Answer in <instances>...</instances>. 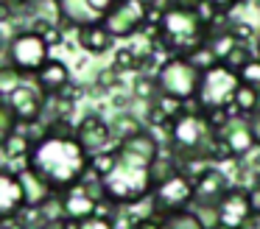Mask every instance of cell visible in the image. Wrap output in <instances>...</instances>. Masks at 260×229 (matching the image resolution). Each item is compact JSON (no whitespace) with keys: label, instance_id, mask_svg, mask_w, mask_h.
I'll use <instances>...</instances> for the list:
<instances>
[{"label":"cell","instance_id":"obj_26","mask_svg":"<svg viewBox=\"0 0 260 229\" xmlns=\"http://www.w3.org/2000/svg\"><path fill=\"white\" fill-rule=\"evenodd\" d=\"M190 210L196 212V218L204 223V229H215V226H221V212H218V204H193Z\"/></svg>","mask_w":260,"mask_h":229},{"label":"cell","instance_id":"obj_29","mask_svg":"<svg viewBox=\"0 0 260 229\" xmlns=\"http://www.w3.org/2000/svg\"><path fill=\"white\" fill-rule=\"evenodd\" d=\"M235 45H238V39L232 37L230 31H224V34H218V37H213V39H210V48L215 50V56H218L221 61H224V56L230 53V50L235 48Z\"/></svg>","mask_w":260,"mask_h":229},{"label":"cell","instance_id":"obj_45","mask_svg":"<svg viewBox=\"0 0 260 229\" xmlns=\"http://www.w3.org/2000/svg\"><path fill=\"white\" fill-rule=\"evenodd\" d=\"M254 53H257V59H260V37H257V45H254Z\"/></svg>","mask_w":260,"mask_h":229},{"label":"cell","instance_id":"obj_47","mask_svg":"<svg viewBox=\"0 0 260 229\" xmlns=\"http://www.w3.org/2000/svg\"><path fill=\"white\" fill-rule=\"evenodd\" d=\"M118 3H132V0H118Z\"/></svg>","mask_w":260,"mask_h":229},{"label":"cell","instance_id":"obj_33","mask_svg":"<svg viewBox=\"0 0 260 229\" xmlns=\"http://www.w3.org/2000/svg\"><path fill=\"white\" fill-rule=\"evenodd\" d=\"M79 229H118L115 218H104V215H90L79 223Z\"/></svg>","mask_w":260,"mask_h":229},{"label":"cell","instance_id":"obj_1","mask_svg":"<svg viewBox=\"0 0 260 229\" xmlns=\"http://www.w3.org/2000/svg\"><path fill=\"white\" fill-rule=\"evenodd\" d=\"M90 159L92 156L76 140V132H48L34 143L28 165L62 195L90 176Z\"/></svg>","mask_w":260,"mask_h":229},{"label":"cell","instance_id":"obj_27","mask_svg":"<svg viewBox=\"0 0 260 229\" xmlns=\"http://www.w3.org/2000/svg\"><path fill=\"white\" fill-rule=\"evenodd\" d=\"M112 67L118 73H135L137 70V50L132 48H118L112 56Z\"/></svg>","mask_w":260,"mask_h":229},{"label":"cell","instance_id":"obj_4","mask_svg":"<svg viewBox=\"0 0 260 229\" xmlns=\"http://www.w3.org/2000/svg\"><path fill=\"white\" fill-rule=\"evenodd\" d=\"M196 201V182L193 176H187L185 171H176L174 176H168L165 182H159L154 187L151 199H148V212L154 215H171L193 207Z\"/></svg>","mask_w":260,"mask_h":229},{"label":"cell","instance_id":"obj_25","mask_svg":"<svg viewBox=\"0 0 260 229\" xmlns=\"http://www.w3.org/2000/svg\"><path fill=\"white\" fill-rule=\"evenodd\" d=\"M168 221L171 229H204V223L196 218V212L187 207V210H179V212H171V215H162Z\"/></svg>","mask_w":260,"mask_h":229},{"label":"cell","instance_id":"obj_24","mask_svg":"<svg viewBox=\"0 0 260 229\" xmlns=\"http://www.w3.org/2000/svg\"><path fill=\"white\" fill-rule=\"evenodd\" d=\"M17 128H20V120H17V115H14V109L9 106L6 98H0V145L6 143Z\"/></svg>","mask_w":260,"mask_h":229},{"label":"cell","instance_id":"obj_36","mask_svg":"<svg viewBox=\"0 0 260 229\" xmlns=\"http://www.w3.org/2000/svg\"><path fill=\"white\" fill-rule=\"evenodd\" d=\"M210 6H215L218 9V14H230L232 9H238L241 3H246V0H207Z\"/></svg>","mask_w":260,"mask_h":229},{"label":"cell","instance_id":"obj_43","mask_svg":"<svg viewBox=\"0 0 260 229\" xmlns=\"http://www.w3.org/2000/svg\"><path fill=\"white\" fill-rule=\"evenodd\" d=\"M0 28H3V25H0ZM6 45H9V37H6V34H0V50H3V53H6Z\"/></svg>","mask_w":260,"mask_h":229},{"label":"cell","instance_id":"obj_21","mask_svg":"<svg viewBox=\"0 0 260 229\" xmlns=\"http://www.w3.org/2000/svg\"><path fill=\"white\" fill-rule=\"evenodd\" d=\"M185 59L190 61V64L196 67L199 73H207V70H213V67L221 64V59L215 56V50L210 48V42H204V45H199V48H193L190 53L185 56Z\"/></svg>","mask_w":260,"mask_h":229},{"label":"cell","instance_id":"obj_13","mask_svg":"<svg viewBox=\"0 0 260 229\" xmlns=\"http://www.w3.org/2000/svg\"><path fill=\"white\" fill-rule=\"evenodd\" d=\"M20 182H23V193H25V210H42L48 201L56 195V190L40 176L31 165L20 168Z\"/></svg>","mask_w":260,"mask_h":229},{"label":"cell","instance_id":"obj_42","mask_svg":"<svg viewBox=\"0 0 260 229\" xmlns=\"http://www.w3.org/2000/svg\"><path fill=\"white\" fill-rule=\"evenodd\" d=\"M112 104H115V106H118V109H120V112H126V106H129V98H126V95H123V92H120V95H115V98H112Z\"/></svg>","mask_w":260,"mask_h":229},{"label":"cell","instance_id":"obj_23","mask_svg":"<svg viewBox=\"0 0 260 229\" xmlns=\"http://www.w3.org/2000/svg\"><path fill=\"white\" fill-rule=\"evenodd\" d=\"M254 56H257V53H254V50H252V48H249V45H246V42H238V45H235V48H232V50H230V53H226V56H224V61H221V64H226V67H230V70H235V73H241V70H243V67H246V64H249V61H252V59H254Z\"/></svg>","mask_w":260,"mask_h":229},{"label":"cell","instance_id":"obj_17","mask_svg":"<svg viewBox=\"0 0 260 229\" xmlns=\"http://www.w3.org/2000/svg\"><path fill=\"white\" fill-rule=\"evenodd\" d=\"M232 106H235L238 115H243V117L257 115V112H260V89L257 87H249V84H241V87L235 89Z\"/></svg>","mask_w":260,"mask_h":229},{"label":"cell","instance_id":"obj_20","mask_svg":"<svg viewBox=\"0 0 260 229\" xmlns=\"http://www.w3.org/2000/svg\"><path fill=\"white\" fill-rule=\"evenodd\" d=\"M115 165H118V145L101 151V154H92V159H90V176H95L98 182H104V179L115 171Z\"/></svg>","mask_w":260,"mask_h":229},{"label":"cell","instance_id":"obj_2","mask_svg":"<svg viewBox=\"0 0 260 229\" xmlns=\"http://www.w3.org/2000/svg\"><path fill=\"white\" fill-rule=\"evenodd\" d=\"M3 56H6V64L17 67L20 73L37 76L51 61V48H48L45 37L34 34L31 28H23L14 37H9V45H6V53Z\"/></svg>","mask_w":260,"mask_h":229},{"label":"cell","instance_id":"obj_15","mask_svg":"<svg viewBox=\"0 0 260 229\" xmlns=\"http://www.w3.org/2000/svg\"><path fill=\"white\" fill-rule=\"evenodd\" d=\"M62 201H64V218H76V221H84V218L95 215V207H98V199L90 193L84 182L79 187L62 193Z\"/></svg>","mask_w":260,"mask_h":229},{"label":"cell","instance_id":"obj_44","mask_svg":"<svg viewBox=\"0 0 260 229\" xmlns=\"http://www.w3.org/2000/svg\"><path fill=\"white\" fill-rule=\"evenodd\" d=\"M6 3H12V6H17V9H20V6H25L28 0H6Z\"/></svg>","mask_w":260,"mask_h":229},{"label":"cell","instance_id":"obj_3","mask_svg":"<svg viewBox=\"0 0 260 229\" xmlns=\"http://www.w3.org/2000/svg\"><path fill=\"white\" fill-rule=\"evenodd\" d=\"M159 84V92L171 95L179 101H196L199 87H202V73L185 59V56H171L159 64V70L154 73Z\"/></svg>","mask_w":260,"mask_h":229},{"label":"cell","instance_id":"obj_35","mask_svg":"<svg viewBox=\"0 0 260 229\" xmlns=\"http://www.w3.org/2000/svg\"><path fill=\"white\" fill-rule=\"evenodd\" d=\"M81 221H76V218H59V221H45L40 229H79Z\"/></svg>","mask_w":260,"mask_h":229},{"label":"cell","instance_id":"obj_37","mask_svg":"<svg viewBox=\"0 0 260 229\" xmlns=\"http://www.w3.org/2000/svg\"><path fill=\"white\" fill-rule=\"evenodd\" d=\"M14 17H17V6L6 3V0H0V25H6V22H12Z\"/></svg>","mask_w":260,"mask_h":229},{"label":"cell","instance_id":"obj_32","mask_svg":"<svg viewBox=\"0 0 260 229\" xmlns=\"http://www.w3.org/2000/svg\"><path fill=\"white\" fill-rule=\"evenodd\" d=\"M135 229H171L168 221L162 215H154V212H146L143 218H137Z\"/></svg>","mask_w":260,"mask_h":229},{"label":"cell","instance_id":"obj_39","mask_svg":"<svg viewBox=\"0 0 260 229\" xmlns=\"http://www.w3.org/2000/svg\"><path fill=\"white\" fill-rule=\"evenodd\" d=\"M165 6H174V9H196L202 0H162Z\"/></svg>","mask_w":260,"mask_h":229},{"label":"cell","instance_id":"obj_30","mask_svg":"<svg viewBox=\"0 0 260 229\" xmlns=\"http://www.w3.org/2000/svg\"><path fill=\"white\" fill-rule=\"evenodd\" d=\"M230 34L238 39V42H252L254 37H257V31H254V25L252 22H243V20H232V25H230Z\"/></svg>","mask_w":260,"mask_h":229},{"label":"cell","instance_id":"obj_7","mask_svg":"<svg viewBox=\"0 0 260 229\" xmlns=\"http://www.w3.org/2000/svg\"><path fill=\"white\" fill-rule=\"evenodd\" d=\"M6 101H9V106L14 109V115H17V120L23 123V126H34V123H40L42 112H45L48 95L40 89L37 81H25L23 87H17Z\"/></svg>","mask_w":260,"mask_h":229},{"label":"cell","instance_id":"obj_46","mask_svg":"<svg viewBox=\"0 0 260 229\" xmlns=\"http://www.w3.org/2000/svg\"><path fill=\"white\" fill-rule=\"evenodd\" d=\"M215 229H230V226H224V223H221V226H215Z\"/></svg>","mask_w":260,"mask_h":229},{"label":"cell","instance_id":"obj_10","mask_svg":"<svg viewBox=\"0 0 260 229\" xmlns=\"http://www.w3.org/2000/svg\"><path fill=\"white\" fill-rule=\"evenodd\" d=\"M25 210V193L17 171L0 168V223H12Z\"/></svg>","mask_w":260,"mask_h":229},{"label":"cell","instance_id":"obj_22","mask_svg":"<svg viewBox=\"0 0 260 229\" xmlns=\"http://www.w3.org/2000/svg\"><path fill=\"white\" fill-rule=\"evenodd\" d=\"M25 81H28L25 73H20L17 67L6 64V61L0 64V98H9V95H12L17 87H23Z\"/></svg>","mask_w":260,"mask_h":229},{"label":"cell","instance_id":"obj_16","mask_svg":"<svg viewBox=\"0 0 260 229\" xmlns=\"http://www.w3.org/2000/svg\"><path fill=\"white\" fill-rule=\"evenodd\" d=\"M76 39H79L81 50H87V53H92V56L107 53V50H112V45H115V37L109 34V28L104 25V22H92V25L79 28Z\"/></svg>","mask_w":260,"mask_h":229},{"label":"cell","instance_id":"obj_12","mask_svg":"<svg viewBox=\"0 0 260 229\" xmlns=\"http://www.w3.org/2000/svg\"><path fill=\"white\" fill-rule=\"evenodd\" d=\"M193 182H196V201L193 204H218L224 193L232 187L230 176L218 165H207Z\"/></svg>","mask_w":260,"mask_h":229},{"label":"cell","instance_id":"obj_31","mask_svg":"<svg viewBox=\"0 0 260 229\" xmlns=\"http://www.w3.org/2000/svg\"><path fill=\"white\" fill-rule=\"evenodd\" d=\"M238 76H241V84H249V87H257L260 89V59H257V56H254V59L249 61Z\"/></svg>","mask_w":260,"mask_h":229},{"label":"cell","instance_id":"obj_40","mask_svg":"<svg viewBox=\"0 0 260 229\" xmlns=\"http://www.w3.org/2000/svg\"><path fill=\"white\" fill-rule=\"evenodd\" d=\"M249 126H252V134H254V145L260 148V112L249 117Z\"/></svg>","mask_w":260,"mask_h":229},{"label":"cell","instance_id":"obj_9","mask_svg":"<svg viewBox=\"0 0 260 229\" xmlns=\"http://www.w3.org/2000/svg\"><path fill=\"white\" fill-rule=\"evenodd\" d=\"M218 212H221V223L230 229H241V223L254 212L252 204V190L243 184H232L224 193V199L218 201Z\"/></svg>","mask_w":260,"mask_h":229},{"label":"cell","instance_id":"obj_5","mask_svg":"<svg viewBox=\"0 0 260 229\" xmlns=\"http://www.w3.org/2000/svg\"><path fill=\"white\" fill-rule=\"evenodd\" d=\"M241 87V76L230 70L226 64H218L213 70L202 73V87H199V109H226L232 106L235 89Z\"/></svg>","mask_w":260,"mask_h":229},{"label":"cell","instance_id":"obj_34","mask_svg":"<svg viewBox=\"0 0 260 229\" xmlns=\"http://www.w3.org/2000/svg\"><path fill=\"white\" fill-rule=\"evenodd\" d=\"M87 6H90L92 11H95L101 20H107L109 11H115V6H118V0H87Z\"/></svg>","mask_w":260,"mask_h":229},{"label":"cell","instance_id":"obj_19","mask_svg":"<svg viewBox=\"0 0 260 229\" xmlns=\"http://www.w3.org/2000/svg\"><path fill=\"white\" fill-rule=\"evenodd\" d=\"M132 95H135L137 101H148V104H154V101L159 98V84H157V76H151V73H137L135 78H132Z\"/></svg>","mask_w":260,"mask_h":229},{"label":"cell","instance_id":"obj_8","mask_svg":"<svg viewBox=\"0 0 260 229\" xmlns=\"http://www.w3.org/2000/svg\"><path fill=\"white\" fill-rule=\"evenodd\" d=\"M76 140L84 145V151L90 156L92 154H101V151H107V148H112V143H115L112 126H109L101 115H95V112L84 115L79 123H76Z\"/></svg>","mask_w":260,"mask_h":229},{"label":"cell","instance_id":"obj_18","mask_svg":"<svg viewBox=\"0 0 260 229\" xmlns=\"http://www.w3.org/2000/svg\"><path fill=\"white\" fill-rule=\"evenodd\" d=\"M109 126H112V137H115V145L118 143H123V140H129V137H135V134H140L143 128V123L137 120L135 115H132V112H118V115H115V120L109 123Z\"/></svg>","mask_w":260,"mask_h":229},{"label":"cell","instance_id":"obj_41","mask_svg":"<svg viewBox=\"0 0 260 229\" xmlns=\"http://www.w3.org/2000/svg\"><path fill=\"white\" fill-rule=\"evenodd\" d=\"M241 229H260V212H252V215L241 223Z\"/></svg>","mask_w":260,"mask_h":229},{"label":"cell","instance_id":"obj_14","mask_svg":"<svg viewBox=\"0 0 260 229\" xmlns=\"http://www.w3.org/2000/svg\"><path fill=\"white\" fill-rule=\"evenodd\" d=\"M34 81L40 84V89L48 95V98H53V95H62L64 89L73 84V81H70V67L64 64L62 59H51V61H48V64L34 76Z\"/></svg>","mask_w":260,"mask_h":229},{"label":"cell","instance_id":"obj_38","mask_svg":"<svg viewBox=\"0 0 260 229\" xmlns=\"http://www.w3.org/2000/svg\"><path fill=\"white\" fill-rule=\"evenodd\" d=\"M45 42H48V48H56V45H62V42H64V31H62V25H56L51 34H45Z\"/></svg>","mask_w":260,"mask_h":229},{"label":"cell","instance_id":"obj_11","mask_svg":"<svg viewBox=\"0 0 260 229\" xmlns=\"http://www.w3.org/2000/svg\"><path fill=\"white\" fill-rule=\"evenodd\" d=\"M218 137L224 140V145L232 151V156L238 159H246L249 154H252L257 145H254V134H252V126H249V117L238 115L232 117L230 123H226L224 128L218 132Z\"/></svg>","mask_w":260,"mask_h":229},{"label":"cell","instance_id":"obj_6","mask_svg":"<svg viewBox=\"0 0 260 229\" xmlns=\"http://www.w3.org/2000/svg\"><path fill=\"white\" fill-rule=\"evenodd\" d=\"M104 25L109 28L115 39H129L146 28V3L143 0H132V3H118L115 11H109Z\"/></svg>","mask_w":260,"mask_h":229},{"label":"cell","instance_id":"obj_28","mask_svg":"<svg viewBox=\"0 0 260 229\" xmlns=\"http://www.w3.org/2000/svg\"><path fill=\"white\" fill-rule=\"evenodd\" d=\"M95 87L98 89H118L120 87V73L115 70L112 64L104 67V70L95 73Z\"/></svg>","mask_w":260,"mask_h":229}]
</instances>
